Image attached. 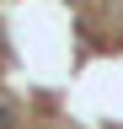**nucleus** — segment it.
Wrapping results in <instances>:
<instances>
[{
  "instance_id": "nucleus-1",
  "label": "nucleus",
  "mask_w": 123,
  "mask_h": 129,
  "mask_svg": "<svg viewBox=\"0 0 123 129\" xmlns=\"http://www.w3.org/2000/svg\"><path fill=\"white\" fill-rule=\"evenodd\" d=\"M0 129H16V108L11 102H0Z\"/></svg>"
}]
</instances>
